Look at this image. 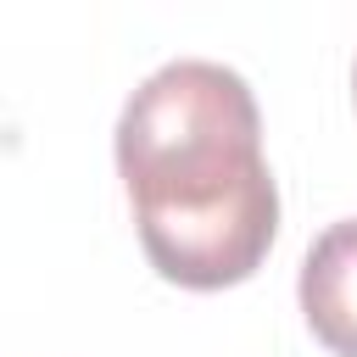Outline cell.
I'll return each instance as SVG.
<instances>
[{"label": "cell", "instance_id": "obj_1", "mask_svg": "<svg viewBox=\"0 0 357 357\" xmlns=\"http://www.w3.org/2000/svg\"><path fill=\"white\" fill-rule=\"evenodd\" d=\"M117 173L139 245L167 284L223 290L262 268L279 234V184L262 156L257 95L234 67L162 61L123 100Z\"/></svg>", "mask_w": 357, "mask_h": 357}, {"label": "cell", "instance_id": "obj_2", "mask_svg": "<svg viewBox=\"0 0 357 357\" xmlns=\"http://www.w3.org/2000/svg\"><path fill=\"white\" fill-rule=\"evenodd\" d=\"M296 296H301L307 329L335 357H357V218L329 223L307 245Z\"/></svg>", "mask_w": 357, "mask_h": 357}, {"label": "cell", "instance_id": "obj_3", "mask_svg": "<svg viewBox=\"0 0 357 357\" xmlns=\"http://www.w3.org/2000/svg\"><path fill=\"white\" fill-rule=\"evenodd\" d=\"M351 89H357V73H351Z\"/></svg>", "mask_w": 357, "mask_h": 357}]
</instances>
